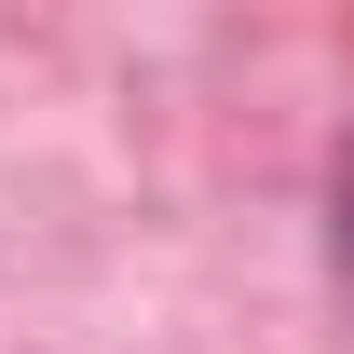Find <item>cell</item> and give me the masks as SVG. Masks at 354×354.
<instances>
[{
	"label": "cell",
	"mask_w": 354,
	"mask_h": 354,
	"mask_svg": "<svg viewBox=\"0 0 354 354\" xmlns=\"http://www.w3.org/2000/svg\"><path fill=\"white\" fill-rule=\"evenodd\" d=\"M327 259H341V286H354V150H341V177H327Z\"/></svg>",
	"instance_id": "6da1fadb"
}]
</instances>
